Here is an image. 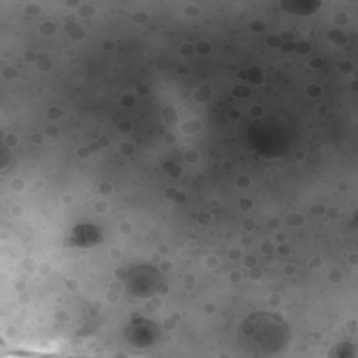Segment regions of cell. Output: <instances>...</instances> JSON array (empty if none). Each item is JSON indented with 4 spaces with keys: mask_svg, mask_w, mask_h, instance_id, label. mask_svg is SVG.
Returning a JSON list of instances; mask_svg holds the SVG:
<instances>
[{
    "mask_svg": "<svg viewBox=\"0 0 358 358\" xmlns=\"http://www.w3.org/2000/svg\"><path fill=\"white\" fill-rule=\"evenodd\" d=\"M291 338V330L282 317L257 312L249 315L238 329L241 345L253 355H271L281 351Z\"/></svg>",
    "mask_w": 358,
    "mask_h": 358,
    "instance_id": "6da1fadb",
    "label": "cell"
}]
</instances>
